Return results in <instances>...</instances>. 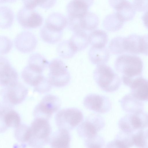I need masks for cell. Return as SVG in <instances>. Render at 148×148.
<instances>
[{
  "mask_svg": "<svg viewBox=\"0 0 148 148\" xmlns=\"http://www.w3.org/2000/svg\"><path fill=\"white\" fill-rule=\"evenodd\" d=\"M114 66L116 70L122 74L124 84L130 87L136 79L142 77V61L136 56L127 54L120 56L116 59Z\"/></svg>",
  "mask_w": 148,
  "mask_h": 148,
  "instance_id": "obj_1",
  "label": "cell"
},
{
  "mask_svg": "<svg viewBox=\"0 0 148 148\" xmlns=\"http://www.w3.org/2000/svg\"><path fill=\"white\" fill-rule=\"evenodd\" d=\"M28 89L23 85L17 82L3 88L0 90V109L3 110L12 109L15 105L22 103L25 99Z\"/></svg>",
  "mask_w": 148,
  "mask_h": 148,
  "instance_id": "obj_2",
  "label": "cell"
},
{
  "mask_svg": "<svg viewBox=\"0 0 148 148\" xmlns=\"http://www.w3.org/2000/svg\"><path fill=\"white\" fill-rule=\"evenodd\" d=\"M94 79L98 86L107 92H113L119 88L121 80L109 66L105 64L97 66L93 72Z\"/></svg>",
  "mask_w": 148,
  "mask_h": 148,
  "instance_id": "obj_3",
  "label": "cell"
},
{
  "mask_svg": "<svg viewBox=\"0 0 148 148\" xmlns=\"http://www.w3.org/2000/svg\"><path fill=\"white\" fill-rule=\"evenodd\" d=\"M29 127L30 136L27 143L29 145L33 147H42L49 142L51 127L48 120L35 118Z\"/></svg>",
  "mask_w": 148,
  "mask_h": 148,
  "instance_id": "obj_4",
  "label": "cell"
},
{
  "mask_svg": "<svg viewBox=\"0 0 148 148\" xmlns=\"http://www.w3.org/2000/svg\"><path fill=\"white\" fill-rule=\"evenodd\" d=\"M49 69L48 79L52 86L62 87L69 82L71 76L67 66L61 60H53L48 66Z\"/></svg>",
  "mask_w": 148,
  "mask_h": 148,
  "instance_id": "obj_5",
  "label": "cell"
},
{
  "mask_svg": "<svg viewBox=\"0 0 148 148\" xmlns=\"http://www.w3.org/2000/svg\"><path fill=\"white\" fill-rule=\"evenodd\" d=\"M83 115L79 109L74 108L62 109L57 112L55 122L59 129L68 131L74 129L82 121Z\"/></svg>",
  "mask_w": 148,
  "mask_h": 148,
  "instance_id": "obj_6",
  "label": "cell"
},
{
  "mask_svg": "<svg viewBox=\"0 0 148 148\" xmlns=\"http://www.w3.org/2000/svg\"><path fill=\"white\" fill-rule=\"evenodd\" d=\"M105 121L101 115L91 114L88 116L77 128L79 136L84 140L97 134L105 127Z\"/></svg>",
  "mask_w": 148,
  "mask_h": 148,
  "instance_id": "obj_7",
  "label": "cell"
},
{
  "mask_svg": "<svg viewBox=\"0 0 148 148\" xmlns=\"http://www.w3.org/2000/svg\"><path fill=\"white\" fill-rule=\"evenodd\" d=\"M61 101L54 95L45 96L36 106L33 111L35 118H40L48 120L51 115L60 108Z\"/></svg>",
  "mask_w": 148,
  "mask_h": 148,
  "instance_id": "obj_8",
  "label": "cell"
},
{
  "mask_svg": "<svg viewBox=\"0 0 148 148\" xmlns=\"http://www.w3.org/2000/svg\"><path fill=\"white\" fill-rule=\"evenodd\" d=\"M83 103L87 109L97 113L108 112L112 107L111 101L107 97L95 93H90L84 98Z\"/></svg>",
  "mask_w": 148,
  "mask_h": 148,
  "instance_id": "obj_9",
  "label": "cell"
},
{
  "mask_svg": "<svg viewBox=\"0 0 148 148\" xmlns=\"http://www.w3.org/2000/svg\"><path fill=\"white\" fill-rule=\"evenodd\" d=\"M147 36L132 34L123 40L125 52L132 54L147 55Z\"/></svg>",
  "mask_w": 148,
  "mask_h": 148,
  "instance_id": "obj_10",
  "label": "cell"
},
{
  "mask_svg": "<svg viewBox=\"0 0 148 148\" xmlns=\"http://www.w3.org/2000/svg\"><path fill=\"white\" fill-rule=\"evenodd\" d=\"M17 18L20 25L27 29L36 28L42 24L43 18L38 12L24 7L18 12Z\"/></svg>",
  "mask_w": 148,
  "mask_h": 148,
  "instance_id": "obj_11",
  "label": "cell"
},
{
  "mask_svg": "<svg viewBox=\"0 0 148 148\" xmlns=\"http://www.w3.org/2000/svg\"><path fill=\"white\" fill-rule=\"evenodd\" d=\"M18 76L15 69L6 58L0 56V86L4 87L18 82Z\"/></svg>",
  "mask_w": 148,
  "mask_h": 148,
  "instance_id": "obj_12",
  "label": "cell"
},
{
  "mask_svg": "<svg viewBox=\"0 0 148 148\" xmlns=\"http://www.w3.org/2000/svg\"><path fill=\"white\" fill-rule=\"evenodd\" d=\"M37 40L32 33L24 31L19 34L14 40L15 46L20 52L27 53L30 52L36 48Z\"/></svg>",
  "mask_w": 148,
  "mask_h": 148,
  "instance_id": "obj_13",
  "label": "cell"
},
{
  "mask_svg": "<svg viewBox=\"0 0 148 148\" xmlns=\"http://www.w3.org/2000/svg\"><path fill=\"white\" fill-rule=\"evenodd\" d=\"M119 101L123 110L129 114L143 111L144 108L142 101L136 98L130 93L126 95Z\"/></svg>",
  "mask_w": 148,
  "mask_h": 148,
  "instance_id": "obj_14",
  "label": "cell"
},
{
  "mask_svg": "<svg viewBox=\"0 0 148 148\" xmlns=\"http://www.w3.org/2000/svg\"><path fill=\"white\" fill-rule=\"evenodd\" d=\"M130 93L142 101H147L148 98V84L147 80L142 77L136 79L130 86Z\"/></svg>",
  "mask_w": 148,
  "mask_h": 148,
  "instance_id": "obj_15",
  "label": "cell"
},
{
  "mask_svg": "<svg viewBox=\"0 0 148 148\" xmlns=\"http://www.w3.org/2000/svg\"><path fill=\"white\" fill-rule=\"evenodd\" d=\"M71 136L69 131L59 129L50 138V145L52 148L70 147Z\"/></svg>",
  "mask_w": 148,
  "mask_h": 148,
  "instance_id": "obj_16",
  "label": "cell"
},
{
  "mask_svg": "<svg viewBox=\"0 0 148 148\" xmlns=\"http://www.w3.org/2000/svg\"><path fill=\"white\" fill-rule=\"evenodd\" d=\"M134 143L132 133L121 131L116 135L114 139L107 143V148H130L133 147Z\"/></svg>",
  "mask_w": 148,
  "mask_h": 148,
  "instance_id": "obj_17",
  "label": "cell"
},
{
  "mask_svg": "<svg viewBox=\"0 0 148 148\" xmlns=\"http://www.w3.org/2000/svg\"><path fill=\"white\" fill-rule=\"evenodd\" d=\"M88 4L83 0H72L66 7L68 16L81 18L87 12Z\"/></svg>",
  "mask_w": 148,
  "mask_h": 148,
  "instance_id": "obj_18",
  "label": "cell"
},
{
  "mask_svg": "<svg viewBox=\"0 0 148 148\" xmlns=\"http://www.w3.org/2000/svg\"><path fill=\"white\" fill-rule=\"evenodd\" d=\"M89 57L93 64L98 65L105 64L108 61L109 54L105 47L97 48L92 47L89 51Z\"/></svg>",
  "mask_w": 148,
  "mask_h": 148,
  "instance_id": "obj_19",
  "label": "cell"
},
{
  "mask_svg": "<svg viewBox=\"0 0 148 148\" xmlns=\"http://www.w3.org/2000/svg\"><path fill=\"white\" fill-rule=\"evenodd\" d=\"M21 76L26 84L30 86L35 87L41 81L44 76L42 73L28 65L23 70Z\"/></svg>",
  "mask_w": 148,
  "mask_h": 148,
  "instance_id": "obj_20",
  "label": "cell"
},
{
  "mask_svg": "<svg viewBox=\"0 0 148 148\" xmlns=\"http://www.w3.org/2000/svg\"><path fill=\"white\" fill-rule=\"evenodd\" d=\"M74 32L69 40L72 46L77 51L85 49L89 43L88 35L82 30Z\"/></svg>",
  "mask_w": 148,
  "mask_h": 148,
  "instance_id": "obj_21",
  "label": "cell"
},
{
  "mask_svg": "<svg viewBox=\"0 0 148 148\" xmlns=\"http://www.w3.org/2000/svg\"><path fill=\"white\" fill-rule=\"evenodd\" d=\"M62 31L53 29L45 25L41 29L40 36L45 42L50 44L59 41L62 36Z\"/></svg>",
  "mask_w": 148,
  "mask_h": 148,
  "instance_id": "obj_22",
  "label": "cell"
},
{
  "mask_svg": "<svg viewBox=\"0 0 148 148\" xmlns=\"http://www.w3.org/2000/svg\"><path fill=\"white\" fill-rule=\"evenodd\" d=\"M67 23V20L64 15L59 13H53L48 16L45 25L53 29L62 31Z\"/></svg>",
  "mask_w": 148,
  "mask_h": 148,
  "instance_id": "obj_23",
  "label": "cell"
},
{
  "mask_svg": "<svg viewBox=\"0 0 148 148\" xmlns=\"http://www.w3.org/2000/svg\"><path fill=\"white\" fill-rule=\"evenodd\" d=\"M88 38L89 43L92 47L97 48L105 47L108 40L107 34L99 30L94 31L90 34Z\"/></svg>",
  "mask_w": 148,
  "mask_h": 148,
  "instance_id": "obj_24",
  "label": "cell"
},
{
  "mask_svg": "<svg viewBox=\"0 0 148 148\" xmlns=\"http://www.w3.org/2000/svg\"><path fill=\"white\" fill-rule=\"evenodd\" d=\"M28 65L37 71L42 73L48 66L49 62L42 55L38 53L30 56Z\"/></svg>",
  "mask_w": 148,
  "mask_h": 148,
  "instance_id": "obj_25",
  "label": "cell"
},
{
  "mask_svg": "<svg viewBox=\"0 0 148 148\" xmlns=\"http://www.w3.org/2000/svg\"><path fill=\"white\" fill-rule=\"evenodd\" d=\"M14 13L12 10L7 6L0 7V27L8 29L11 27L14 18Z\"/></svg>",
  "mask_w": 148,
  "mask_h": 148,
  "instance_id": "obj_26",
  "label": "cell"
},
{
  "mask_svg": "<svg viewBox=\"0 0 148 148\" xmlns=\"http://www.w3.org/2000/svg\"><path fill=\"white\" fill-rule=\"evenodd\" d=\"M132 125L136 130L144 129L148 127V114L143 111L130 114Z\"/></svg>",
  "mask_w": 148,
  "mask_h": 148,
  "instance_id": "obj_27",
  "label": "cell"
},
{
  "mask_svg": "<svg viewBox=\"0 0 148 148\" xmlns=\"http://www.w3.org/2000/svg\"><path fill=\"white\" fill-rule=\"evenodd\" d=\"M133 134L134 145L139 148H148L147 129L136 130Z\"/></svg>",
  "mask_w": 148,
  "mask_h": 148,
  "instance_id": "obj_28",
  "label": "cell"
},
{
  "mask_svg": "<svg viewBox=\"0 0 148 148\" xmlns=\"http://www.w3.org/2000/svg\"><path fill=\"white\" fill-rule=\"evenodd\" d=\"M57 51L59 55L64 59L72 58L77 52L72 46L69 40L60 42L57 47Z\"/></svg>",
  "mask_w": 148,
  "mask_h": 148,
  "instance_id": "obj_29",
  "label": "cell"
},
{
  "mask_svg": "<svg viewBox=\"0 0 148 148\" xmlns=\"http://www.w3.org/2000/svg\"><path fill=\"white\" fill-rule=\"evenodd\" d=\"M29 126L24 124H20L15 128L14 136L16 139L23 143H27L30 136Z\"/></svg>",
  "mask_w": 148,
  "mask_h": 148,
  "instance_id": "obj_30",
  "label": "cell"
},
{
  "mask_svg": "<svg viewBox=\"0 0 148 148\" xmlns=\"http://www.w3.org/2000/svg\"><path fill=\"white\" fill-rule=\"evenodd\" d=\"M4 111L5 122L8 127L15 128L20 124L21 118L16 112L12 109Z\"/></svg>",
  "mask_w": 148,
  "mask_h": 148,
  "instance_id": "obj_31",
  "label": "cell"
},
{
  "mask_svg": "<svg viewBox=\"0 0 148 148\" xmlns=\"http://www.w3.org/2000/svg\"><path fill=\"white\" fill-rule=\"evenodd\" d=\"M118 126L121 131L125 132L132 133L136 130L131 122L130 114L125 115L120 119Z\"/></svg>",
  "mask_w": 148,
  "mask_h": 148,
  "instance_id": "obj_32",
  "label": "cell"
},
{
  "mask_svg": "<svg viewBox=\"0 0 148 148\" xmlns=\"http://www.w3.org/2000/svg\"><path fill=\"white\" fill-rule=\"evenodd\" d=\"M123 37H118L113 39L110 42L109 48L114 54H119L125 53L123 45Z\"/></svg>",
  "mask_w": 148,
  "mask_h": 148,
  "instance_id": "obj_33",
  "label": "cell"
},
{
  "mask_svg": "<svg viewBox=\"0 0 148 148\" xmlns=\"http://www.w3.org/2000/svg\"><path fill=\"white\" fill-rule=\"evenodd\" d=\"M84 145L87 148H103L105 146L104 139L97 134L84 140Z\"/></svg>",
  "mask_w": 148,
  "mask_h": 148,
  "instance_id": "obj_34",
  "label": "cell"
},
{
  "mask_svg": "<svg viewBox=\"0 0 148 148\" xmlns=\"http://www.w3.org/2000/svg\"><path fill=\"white\" fill-rule=\"evenodd\" d=\"M12 46L11 40L7 37L0 36V54L8 53L11 50Z\"/></svg>",
  "mask_w": 148,
  "mask_h": 148,
  "instance_id": "obj_35",
  "label": "cell"
},
{
  "mask_svg": "<svg viewBox=\"0 0 148 148\" xmlns=\"http://www.w3.org/2000/svg\"><path fill=\"white\" fill-rule=\"evenodd\" d=\"M52 86L48 78L44 76L38 84L34 87V90L40 93H44L49 91Z\"/></svg>",
  "mask_w": 148,
  "mask_h": 148,
  "instance_id": "obj_36",
  "label": "cell"
},
{
  "mask_svg": "<svg viewBox=\"0 0 148 148\" xmlns=\"http://www.w3.org/2000/svg\"><path fill=\"white\" fill-rule=\"evenodd\" d=\"M56 1V0H38V5L43 8L48 9L52 7Z\"/></svg>",
  "mask_w": 148,
  "mask_h": 148,
  "instance_id": "obj_37",
  "label": "cell"
},
{
  "mask_svg": "<svg viewBox=\"0 0 148 148\" xmlns=\"http://www.w3.org/2000/svg\"><path fill=\"white\" fill-rule=\"evenodd\" d=\"M4 113V110H0V133L4 132L8 128L5 122Z\"/></svg>",
  "mask_w": 148,
  "mask_h": 148,
  "instance_id": "obj_38",
  "label": "cell"
},
{
  "mask_svg": "<svg viewBox=\"0 0 148 148\" xmlns=\"http://www.w3.org/2000/svg\"><path fill=\"white\" fill-rule=\"evenodd\" d=\"M38 0H22L24 7L33 10L38 5Z\"/></svg>",
  "mask_w": 148,
  "mask_h": 148,
  "instance_id": "obj_39",
  "label": "cell"
},
{
  "mask_svg": "<svg viewBox=\"0 0 148 148\" xmlns=\"http://www.w3.org/2000/svg\"><path fill=\"white\" fill-rule=\"evenodd\" d=\"M16 0H5V2L12 3L16 1Z\"/></svg>",
  "mask_w": 148,
  "mask_h": 148,
  "instance_id": "obj_40",
  "label": "cell"
},
{
  "mask_svg": "<svg viewBox=\"0 0 148 148\" xmlns=\"http://www.w3.org/2000/svg\"><path fill=\"white\" fill-rule=\"evenodd\" d=\"M5 2V0H0V3H3Z\"/></svg>",
  "mask_w": 148,
  "mask_h": 148,
  "instance_id": "obj_41",
  "label": "cell"
}]
</instances>
